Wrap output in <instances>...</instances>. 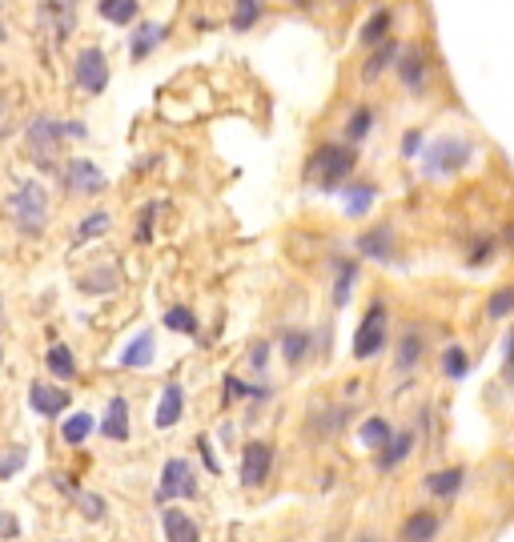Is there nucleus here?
<instances>
[{"instance_id":"35","label":"nucleus","mask_w":514,"mask_h":542,"mask_svg":"<svg viewBox=\"0 0 514 542\" xmlns=\"http://www.w3.org/2000/svg\"><path fill=\"white\" fill-rule=\"evenodd\" d=\"M262 17H266V0H233V17H229V25H233L237 33H249Z\"/></svg>"},{"instance_id":"36","label":"nucleus","mask_w":514,"mask_h":542,"mask_svg":"<svg viewBox=\"0 0 514 542\" xmlns=\"http://www.w3.org/2000/svg\"><path fill=\"white\" fill-rule=\"evenodd\" d=\"M438 366H442V378H450V382H462V378L470 374V354H466L458 342H450V346L442 350Z\"/></svg>"},{"instance_id":"9","label":"nucleus","mask_w":514,"mask_h":542,"mask_svg":"<svg viewBox=\"0 0 514 542\" xmlns=\"http://www.w3.org/2000/svg\"><path fill=\"white\" fill-rule=\"evenodd\" d=\"M354 249H358V257L378 261V265H398V261H402V253H398V229H394L390 221H382V225L358 233V237H354Z\"/></svg>"},{"instance_id":"47","label":"nucleus","mask_w":514,"mask_h":542,"mask_svg":"<svg viewBox=\"0 0 514 542\" xmlns=\"http://www.w3.org/2000/svg\"><path fill=\"white\" fill-rule=\"evenodd\" d=\"M197 450H201V466H205L209 474H221V462H217V450H213V438H209V434L197 438Z\"/></svg>"},{"instance_id":"32","label":"nucleus","mask_w":514,"mask_h":542,"mask_svg":"<svg viewBox=\"0 0 514 542\" xmlns=\"http://www.w3.org/2000/svg\"><path fill=\"white\" fill-rule=\"evenodd\" d=\"M93 430H97V418L89 410H77V414L61 418V442L65 446H85L93 438Z\"/></svg>"},{"instance_id":"17","label":"nucleus","mask_w":514,"mask_h":542,"mask_svg":"<svg viewBox=\"0 0 514 542\" xmlns=\"http://www.w3.org/2000/svg\"><path fill=\"white\" fill-rule=\"evenodd\" d=\"M466 466H442V470H430L426 478H422V490L430 494V498H438V502H450V498H458L462 490H466Z\"/></svg>"},{"instance_id":"44","label":"nucleus","mask_w":514,"mask_h":542,"mask_svg":"<svg viewBox=\"0 0 514 542\" xmlns=\"http://www.w3.org/2000/svg\"><path fill=\"white\" fill-rule=\"evenodd\" d=\"M249 398V382H241L237 374H225L221 378V402L225 406H237V402H245Z\"/></svg>"},{"instance_id":"23","label":"nucleus","mask_w":514,"mask_h":542,"mask_svg":"<svg viewBox=\"0 0 514 542\" xmlns=\"http://www.w3.org/2000/svg\"><path fill=\"white\" fill-rule=\"evenodd\" d=\"M153 354H157L153 330H141L137 338H129V342L121 346V358H117V366H121V370H149V366H153Z\"/></svg>"},{"instance_id":"38","label":"nucleus","mask_w":514,"mask_h":542,"mask_svg":"<svg viewBox=\"0 0 514 542\" xmlns=\"http://www.w3.org/2000/svg\"><path fill=\"white\" fill-rule=\"evenodd\" d=\"M77 510H81L85 522H105L109 518V498L97 494V490H81L77 494Z\"/></svg>"},{"instance_id":"50","label":"nucleus","mask_w":514,"mask_h":542,"mask_svg":"<svg viewBox=\"0 0 514 542\" xmlns=\"http://www.w3.org/2000/svg\"><path fill=\"white\" fill-rule=\"evenodd\" d=\"M65 125V141H85L89 137V125L85 121H61Z\"/></svg>"},{"instance_id":"16","label":"nucleus","mask_w":514,"mask_h":542,"mask_svg":"<svg viewBox=\"0 0 514 542\" xmlns=\"http://www.w3.org/2000/svg\"><path fill=\"white\" fill-rule=\"evenodd\" d=\"M442 534V514L430 506H418L406 514V522L398 526V542H438Z\"/></svg>"},{"instance_id":"18","label":"nucleus","mask_w":514,"mask_h":542,"mask_svg":"<svg viewBox=\"0 0 514 542\" xmlns=\"http://www.w3.org/2000/svg\"><path fill=\"white\" fill-rule=\"evenodd\" d=\"M426 358V334L418 326H406L398 334V346H394V374H414Z\"/></svg>"},{"instance_id":"46","label":"nucleus","mask_w":514,"mask_h":542,"mask_svg":"<svg viewBox=\"0 0 514 542\" xmlns=\"http://www.w3.org/2000/svg\"><path fill=\"white\" fill-rule=\"evenodd\" d=\"M422 145H426V133H422V129H406V133H402V145H398V153H402L406 161H414V157L422 153Z\"/></svg>"},{"instance_id":"11","label":"nucleus","mask_w":514,"mask_h":542,"mask_svg":"<svg viewBox=\"0 0 514 542\" xmlns=\"http://www.w3.org/2000/svg\"><path fill=\"white\" fill-rule=\"evenodd\" d=\"M470 157H474L470 141H462V137H438V141L426 149V173H430V177H450V173H458Z\"/></svg>"},{"instance_id":"19","label":"nucleus","mask_w":514,"mask_h":542,"mask_svg":"<svg viewBox=\"0 0 514 542\" xmlns=\"http://www.w3.org/2000/svg\"><path fill=\"white\" fill-rule=\"evenodd\" d=\"M181 418H185V386L173 378V382L161 386V398L153 406V426L157 430H173Z\"/></svg>"},{"instance_id":"12","label":"nucleus","mask_w":514,"mask_h":542,"mask_svg":"<svg viewBox=\"0 0 514 542\" xmlns=\"http://www.w3.org/2000/svg\"><path fill=\"white\" fill-rule=\"evenodd\" d=\"M394 73H398V81H402V89L406 93H426V85H430V53L422 49V45H410V49H402L398 53V65H394Z\"/></svg>"},{"instance_id":"45","label":"nucleus","mask_w":514,"mask_h":542,"mask_svg":"<svg viewBox=\"0 0 514 542\" xmlns=\"http://www.w3.org/2000/svg\"><path fill=\"white\" fill-rule=\"evenodd\" d=\"M502 386L514 390V330L502 338Z\"/></svg>"},{"instance_id":"25","label":"nucleus","mask_w":514,"mask_h":542,"mask_svg":"<svg viewBox=\"0 0 514 542\" xmlns=\"http://www.w3.org/2000/svg\"><path fill=\"white\" fill-rule=\"evenodd\" d=\"M374 201H378V185L374 181H350V185H342V209H346V217H366L370 209H374Z\"/></svg>"},{"instance_id":"1","label":"nucleus","mask_w":514,"mask_h":542,"mask_svg":"<svg viewBox=\"0 0 514 542\" xmlns=\"http://www.w3.org/2000/svg\"><path fill=\"white\" fill-rule=\"evenodd\" d=\"M358 173V149L346 141H322L306 161V185L322 193H342Z\"/></svg>"},{"instance_id":"27","label":"nucleus","mask_w":514,"mask_h":542,"mask_svg":"<svg viewBox=\"0 0 514 542\" xmlns=\"http://www.w3.org/2000/svg\"><path fill=\"white\" fill-rule=\"evenodd\" d=\"M390 29H394V9H374L366 17V25L358 29V45L362 49H378L382 41H390Z\"/></svg>"},{"instance_id":"39","label":"nucleus","mask_w":514,"mask_h":542,"mask_svg":"<svg viewBox=\"0 0 514 542\" xmlns=\"http://www.w3.org/2000/svg\"><path fill=\"white\" fill-rule=\"evenodd\" d=\"M510 314H514V286H502V290H494L486 298V318L490 322H506Z\"/></svg>"},{"instance_id":"8","label":"nucleus","mask_w":514,"mask_h":542,"mask_svg":"<svg viewBox=\"0 0 514 542\" xmlns=\"http://www.w3.org/2000/svg\"><path fill=\"white\" fill-rule=\"evenodd\" d=\"M109 57H105V49L101 45H89V49H81L77 53V65H73V81H77V89L85 93V97H101L105 89H109Z\"/></svg>"},{"instance_id":"3","label":"nucleus","mask_w":514,"mask_h":542,"mask_svg":"<svg viewBox=\"0 0 514 542\" xmlns=\"http://www.w3.org/2000/svg\"><path fill=\"white\" fill-rule=\"evenodd\" d=\"M61 149H65V125L49 113H37L25 129V153L41 173H61Z\"/></svg>"},{"instance_id":"26","label":"nucleus","mask_w":514,"mask_h":542,"mask_svg":"<svg viewBox=\"0 0 514 542\" xmlns=\"http://www.w3.org/2000/svg\"><path fill=\"white\" fill-rule=\"evenodd\" d=\"M45 366H49L53 382H61V386H73V382H77V374H81L77 354H73V346H65V342H53V346H49Z\"/></svg>"},{"instance_id":"31","label":"nucleus","mask_w":514,"mask_h":542,"mask_svg":"<svg viewBox=\"0 0 514 542\" xmlns=\"http://www.w3.org/2000/svg\"><path fill=\"white\" fill-rule=\"evenodd\" d=\"M109 225H113V213H109V209H89V213L77 221V229H73V245H89V241L105 237Z\"/></svg>"},{"instance_id":"7","label":"nucleus","mask_w":514,"mask_h":542,"mask_svg":"<svg viewBox=\"0 0 514 542\" xmlns=\"http://www.w3.org/2000/svg\"><path fill=\"white\" fill-rule=\"evenodd\" d=\"M274 474V442L266 438H253L241 446V466H237V482L241 490H257V486H266Z\"/></svg>"},{"instance_id":"6","label":"nucleus","mask_w":514,"mask_h":542,"mask_svg":"<svg viewBox=\"0 0 514 542\" xmlns=\"http://www.w3.org/2000/svg\"><path fill=\"white\" fill-rule=\"evenodd\" d=\"M57 181H61V189H65L69 197H97V193L109 185L105 169H101L97 161H89V157H69V161L61 165Z\"/></svg>"},{"instance_id":"49","label":"nucleus","mask_w":514,"mask_h":542,"mask_svg":"<svg viewBox=\"0 0 514 542\" xmlns=\"http://www.w3.org/2000/svg\"><path fill=\"white\" fill-rule=\"evenodd\" d=\"M0 538H21V522L9 510H0Z\"/></svg>"},{"instance_id":"48","label":"nucleus","mask_w":514,"mask_h":542,"mask_svg":"<svg viewBox=\"0 0 514 542\" xmlns=\"http://www.w3.org/2000/svg\"><path fill=\"white\" fill-rule=\"evenodd\" d=\"M53 486H57L65 498H73V502H77V494H81V486H77L73 474H53Z\"/></svg>"},{"instance_id":"28","label":"nucleus","mask_w":514,"mask_h":542,"mask_svg":"<svg viewBox=\"0 0 514 542\" xmlns=\"http://www.w3.org/2000/svg\"><path fill=\"white\" fill-rule=\"evenodd\" d=\"M350 418H354V410L346 402L342 406H322V414H314V422H310V434L314 438H334V434H342L350 426Z\"/></svg>"},{"instance_id":"29","label":"nucleus","mask_w":514,"mask_h":542,"mask_svg":"<svg viewBox=\"0 0 514 542\" xmlns=\"http://www.w3.org/2000/svg\"><path fill=\"white\" fill-rule=\"evenodd\" d=\"M394 430H398V426H394L386 414H370V418L358 426V442H362L370 454H378V450H382V446L394 438Z\"/></svg>"},{"instance_id":"30","label":"nucleus","mask_w":514,"mask_h":542,"mask_svg":"<svg viewBox=\"0 0 514 542\" xmlns=\"http://www.w3.org/2000/svg\"><path fill=\"white\" fill-rule=\"evenodd\" d=\"M97 13H101V21L129 29L141 21V0H97Z\"/></svg>"},{"instance_id":"22","label":"nucleus","mask_w":514,"mask_h":542,"mask_svg":"<svg viewBox=\"0 0 514 542\" xmlns=\"http://www.w3.org/2000/svg\"><path fill=\"white\" fill-rule=\"evenodd\" d=\"M358 278H362L358 257H334V294H330V298H334V310H346V306H350Z\"/></svg>"},{"instance_id":"37","label":"nucleus","mask_w":514,"mask_h":542,"mask_svg":"<svg viewBox=\"0 0 514 542\" xmlns=\"http://www.w3.org/2000/svg\"><path fill=\"white\" fill-rule=\"evenodd\" d=\"M117 286H121V274L113 265H97L93 274L81 278V294H113Z\"/></svg>"},{"instance_id":"4","label":"nucleus","mask_w":514,"mask_h":542,"mask_svg":"<svg viewBox=\"0 0 514 542\" xmlns=\"http://www.w3.org/2000/svg\"><path fill=\"white\" fill-rule=\"evenodd\" d=\"M386 346H390V310L382 298H374L354 330L350 354H354V362H374L378 354H386Z\"/></svg>"},{"instance_id":"14","label":"nucleus","mask_w":514,"mask_h":542,"mask_svg":"<svg viewBox=\"0 0 514 542\" xmlns=\"http://www.w3.org/2000/svg\"><path fill=\"white\" fill-rule=\"evenodd\" d=\"M414 450H418V430H414V426H398L394 438L374 454V470H378V474H394Z\"/></svg>"},{"instance_id":"34","label":"nucleus","mask_w":514,"mask_h":542,"mask_svg":"<svg viewBox=\"0 0 514 542\" xmlns=\"http://www.w3.org/2000/svg\"><path fill=\"white\" fill-rule=\"evenodd\" d=\"M161 326H165L169 334H181V338H197V330H201V322H197V314H193L189 306H169V310L161 314Z\"/></svg>"},{"instance_id":"52","label":"nucleus","mask_w":514,"mask_h":542,"mask_svg":"<svg viewBox=\"0 0 514 542\" xmlns=\"http://www.w3.org/2000/svg\"><path fill=\"white\" fill-rule=\"evenodd\" d=\"M0 334H5V306H0ZM0 362H5V342H0Z\"/></svg>"},{"instance_id":"2","label":"nucleus","mask_w":514,"mask_h":542,"mask_svg":"<svg viewBox=\"0 0 514 542\" xmlns=\"http://www.w3.org/2000/svg\"><path fill=\"white\" fill-rule=\"evenodd\" d=\"M5 213H9V221L17 225V233H25V237H41V233L49 229V213H53V205H49V189H45L41 181H21V185L9 193Z\"/></svg>"},{"instance_id":"21","label":"nucleus","mask_w":514,"mask_h":542,"mask_svg":"<svg viewBox=\"0 0 514 542\" xmlns=\"http://www.w3.org/2000/svg\"><path fill=\"white\" fill-rule=\"evenodd\" d=\"M169 37V29L161 25V21H137V29H133V37H129V61H149L157 49H161V41Z\"/></svg>"},{"instance_id":"40","label":"nucleus","mask_w":514,"mask_h":542,"mask_svg":"<svg viewBox=\"0 0 514 542\" xmlns=\"http://www.w3.org/2000/svg\"><path fill=\"white\" fill-rule=\"evenodd\" d=\"M17 89H0V141L17 129Z\"/></svg>"},{"instance_id":"42","label":"nucleus","mask_w":514,"mask_h":542,"mask_svg":"<svg viewBox=\"0 0 514 542\" xmlns=\"http://www.w3.org/2000/svg\"><path fill=\"white\" fill-rule=\"evenodd\" d=\"M25 462H29V450H25V446H9L5 454H0V482L17 478V474L25 470Z\"/></svg>"},{"instance_id":"51","label":"nucleus","mask_w":514,"mask_h":542,"mask_svg":"<svg viewBox=\"0 0 514 542\" xmlns=\"http://www.w3.org/2000/svg\"><path fill=\"white\" fill-rule=\"evenodd\" d=\"M41 5H49V9H69V13H77V5H81V0H41Z\"/></svg>"},{"instance_id":"41","label":"nucleus","mask_w":514,"mask_h":542,"mask_svg":"<svg viewBox=\"0 0 514 542\" xmlns=\"http://www.w3.org/2000/svg\"><path fill=\"white\" fill-rule=\"evenodd\" d=\"M157 213H161V201H145V205H141V213H137V229H133L137 245H149V241H153V225H157Z\"/></svg>"},{"instance_id":"13","label":"nucleus","mask_w":514,"mask_h":542,"mask_svg":"<svg viewBox=\"0 0 514 542\" xmlns=\"http://www.w3.org/2000/svg\"><path fill=\"white\" fill-rule=\"evenodd\" d=\"M314 350H318V338H314V330H306V326H286V330L278 334V354H282V362H286L290 370H302V366L314 358Z\"/></svg>"},{"instance_id":"24","label":"nucleus","mask_w":514,"mask_h":542,"mask_svg":"<svg viewBox=\"0 0 514 542\" xmlns=\"http://www.w3.org/2000/svg\"><path fill=\"white\" fill-rule=\"evenodd\" d=\"M398 53H402V45H398L394 37H390V41H382L378 49H370V57H366V65H362V85H378V81H382V73L398 65Z\"/></svg>"},{"instance_id":"15","label":"nucleus","mask_w":514,"mask_h":542,"mask_svg":"<svg viewBox=\"0 0 514 542\" xmlns=\"http://www.w3.org/2000/svg\"><path fill=\"white\" fill-rule=\"evenodd\" d=\"M129 398L125 394H113L109 402H105V414H101V422H97V434L105 438V442H129L133 438V422H129Z\"/></svg>"},{"instance_id":"10","label":"nucleus","mask_w":514,"mask_h":542,"mask_svg":"<svg viewBox=\"0 0 514 542\" xmlns=\"http://www.w3.org/2000/svg\"><path fill=\"white\" fill-rule=\"evenodd\" d=\"M69 406H73L69 386L49 382V378H33V382H29V410H33L37 418L57 422V418H65V414H69Z\"/></svg>"},{"instance_id":"54","label":"nucleus","mask_w":514,"mask_h":542,"mask_svg":"<svg viewBox=\"0 0 514 542\" xmlns=\"http://www.w3.org/2000/svg\"><path fill=\"white\" fill-rule=\"evenodd\" d=\"M57 542H69V538H57Z\"/></svg>"},{"instance_id":"20","label":"nucleus","mask_w":514,"mask_h":542,"mask_svg":"<svg viewBox=\"0 0 514 542\" xmlns=\"http://www.w3.org/2000/svg\"><path fill=\"white\" fill-rule=\"evenodd\" d=\"M161 534H165V542H201V526L185 506L161 510Z\"/></svg>"},{"instance_id":"5","label":"nucleus","mask_w":514,"mask_h":542,"mask_svg":"<svg viewBox=\"0 0 514 542\" xmlns=\"http://www.w3.org/2000/svg\"><path fill=\"white\" fill-rule=\"evenodd\" d=\"M197 494H201L197 466H193L189 458H169V462L161 466L157 486H153V506L165 510V506H173L177 498H197Z\"/></svg>"},{"instance_id":"53","label":"nucleus","mask_w":514,"mask_h":542,"mask_svg":"<svg viewBox=\"0 0 514 542\" xmlns=\"http://www.w3.org/2000/svg\"><path fill=\"white\" fill-rule=\"evenodd\" d=\"M354 542H382V538H374L370 530H362V534H354Z\"/></svg>"},{"instance_id":"33","label":"nucleus","mask_w":514,"mask_h":542,"mask_svg":"<svg viewBox=\"0 0 514 542\" xmlns=\"http://www.w3.org/2000/svg\"><path fill=\"white\" fill-rule=\"evenodd\" d=\"M370 129H374V109H370V105H354V113L346 117V129H342L346 137H342V141L358 149V145L370 137Z\"/></svg>"},{"instance_id":"43","label":"nucleus","mask_w":514,"mask_h":542,"mask_svg":"<svg viewBox=\"0 0 514 542\" xmlns=\"http://www.w3.org/2000/svg\"><path fill=\"white\" fill-rule=\"evenodd\" d=\"M270 358H274V342H266V338H262V342H253L249 354H245V362H249L253 374H266V370H270Z\"/></svg>"}]
</instances>
